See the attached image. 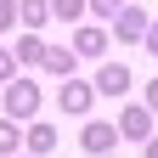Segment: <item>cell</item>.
<instances>
[{"mask_svg":"<svg viewBox=\"0 0 158 158\" xmlns=\"http://www.w3.org/2000/svg\"><path fill=\"white\" fill-rule=\"evenodd\" d=\"M11 73H17V56H11V51H0V79H6V85H11Z\"/></svg>","mask_w":158,"mask_h":158,"instance_id":"obj_16","label":"cell"},{"mask_svg":"<svg viewBox=\"0 0 158 158\" xmlns=\"http://www.w3.org/2000/svg\"><path fill=\"white\" fill-rule=\"evenodd\" d=\"M147 23H152V17H147L141 6H130V0H124V6H118V17H113V34H118V45H141Z\"/></svg>","mask_w":158,"mask_h":158,"instance_id":"obj_3","label":"cell"},{"mask_svg":"<svg viewBox=\"0 0 158 158\" xmlns=\"http://www.w3.org/2000/svg\"><path fill=\"white\" fill-rule=\"evenodd\" d=\"M118 141H147V135H152V113L141 107V102H130V107H118Z\"/></svg>","mask_w":158,"mask_h":158,"instance_id":"obj_4","label":"cell"},{"mask_svg":"<svg viewBox=\"0 0 158 158\" xmlns=\"http://www.w3.org/2000/svg\"><path fill=\"white\" fill-rule=\"evenodd\" d=\"M130 85H135V73H130L124 62H102V68H96V79H90L96 96H130Z\"/></svg>","mask_w":158,"mask_h":158,"instance_id":"obj_2","label":"cell"},{"mask_svg":"<svg viewBox=\"0 0 158 158\" xmlns=\"http://www.w3.org/2000/svg\"><path fill=\"white\" fill-rule=\"evenodd\" d=\"M141 45H147V51L158 56V23H147V34H141Z\"/></svg>","mask_w":158,"mask_h":158,"instance_id":"obj_18","label":"cell"},{"mask_svg":"<svg viewBox=\"0 0 158 158\" xmlns=\"http://www.w3.org/2000/svg\"><path fill=\"white\" fill-rule=\"evenodd\" d=\"M73 62H79V56H73L68 45H45V56H40V68L56 73V79H68V73H73Z\"/></svg>","mask_w":158,"mask_h":158,"instance_id":"obj_9","label":"cell"},{"mask_svg":"<svg viewBox=\"0 0 158 158\" xmlns=\"http://www.w3.org/2000/svg\"><path fill=\"white\" fill-rule=\"evenodd\" d=\"M11 158H34V152H11Z\"/></svg>","mask_w":158,"mask_h":158,"instance_id":"obj_20","label":"cell"},{"mask_svg":"<svg viewBox=\"0 0 158 158\" xmlns=\"http://www.w3.org/2000/svg\"><path fill=\"white\" fill-rule=\"evenodd\" d=\"M40 102H45V96H40V85H34V79H11V85H6V118H11V124H23V118L34 124Z\"/></svg>","mask_w":158,"mask_h":158,"instance_id":"obj_1","label":"cell"},{"mask_svg":"<svg viewBox=\"0 0 158 158\" xmlns=\"http://www.w3.org/2000/svg\"><path fill=\"white\" fill-rule=\"evenodd\" d=\"M141 107H147V113L158 118V79H152V85H147V102H141Z\"/></svg>","mask_w":158,"mask_h":158,"instance_id":"obj_17","label":"cell"},{"mask_svg":"<svg viewBox=\"0 0 158 158\" xmlns=\"http://www.w3.org/2000/svg\"><path fill=\"white\" fill-rule=\"evenodd\" d=\"M11 23H17V0H0V34H6Z\"/></svg>","mask_w":158,"mask_h":158,"instance_id":"obj_15","label":"cell"},{"mask_svg":"<svg viewBox=\"0 0 158 158\" xmlns=\"http://www.w3.org/2000/svg\"><path fill=\"white\" fill-rule=\"evenodd\" d=\"M11 56H17V62H28V68H34L40 56H45V40H40V34H17V51H11Z\"/></svg>","mask_w":158,"mask_h":158,"instance_id":"obj_11","label":"cell"},{"mask_svg":"<svg viewBox=\"0 0 158 158\" xmlns=\"http://www.w3.org/2000/svg\"><path fill=\"white\" fill-rule=\"evenodd\" d=\"M23 152V124H11V118H0V158Z\"/></svg>","mask_w":158,"mask_h":158,"instance_id":"obj_12","label":"cell"},{"mask_svg":"<svg viewBox=\"0 0 158 158\" xmlns=\"http://www.w3.org/2000/svg\"><path fill=\"white\" fill-rule=\"evenodd\" d=\"M17 23H28V34H40L51 23V0H17Z\"/></svg>","mask_w":158,"mask_h":158,"instance_id":"obj_8","label":"cell"},{"mask_svg":"<svg viewBox=\"0 0 158 158\" xmlns=\"http://www.w3.org/2000/svg\"><path fill=\"white\" fill-rule=\"evenodd\" d=\"M141 158H158V135H147V141H141Z\"/></svg>","mask_w":158,"mask_h":158,"instance_id":"obj_19","label":"cell"},{"mask_svg":"<svg viewBox=\"0 0 158 158\" xmlns=\"http://www.w3.org/2000/svg\"><path fill=\"white\" fill-rule=\"evenodd\" d=\"M79 147H85L90 158H107V152L118 147V130L107 124V118H90V124H85V130H79Z\"/></svg>","mask_w":158,"mask_h":158,"instance_id":"obj_6","label":"cell"},{"mask_svg":"<svg viewBox=\"0 0 158 158\" xmlns=\"http://www.w3.org/2000/svg\"><path fill=\"white\" fill-rule=\"evenodd\" d=\"M68 51H73V56H90V62H96V56L107 51V28H102V23H73Z\"/></svg>","mask_w":158,"mask_h":158,"instance_id":"obj_7","label":"cell"},{"mask_svg":"<svg viewBox=\"0 0 158 158\" xmlns=\"http://www.w3.org/2000/svg\"><path fill=\"white\" fill-rule=\"evenodd\" d=\"M56 107H62L68 118H73V113H90V107H96L90 79H62V90H56Z\"/></svg>","mask_w":158,"mask_h":158,"instance_id":"obj_5","label":"cell"},{"mask_svg":"<svg viewBox=\"0 0 158 158\" xmlns=\"http://www.w3.org/2000/svg\"><path fill=\"white\" fill-rule=\"evenodd\" d=\"M85 6H90L96 17H107V23H113V17H118V6H124V0H85Z\"/></svg>","mask_w":158,"mask_h":158,"instance_id":"obj_14","label":"cell"},{"mask_svg":"<svg viewBox=\"0 0 158 158\" xmlns=\"http://www.w3.org/2000/svg\"><path fill=\"white\" fill-rule=\"evenodd\" d=\"M28 152H34V158L56 152V130H51V124H28Z\"/></svg>","mask_w":158,"mask_h":158,"instance_id":"obj_10","label":"cell"},{"mask_svg":"<svg viewBox=\"0 0 158 158\" xmlns=\"http://www.w3.org/2000/svg\"><path fill=\"white\" fill-rule=\"evenodd\" d=\"M51 17L56 23H79L85 17V0H51Z\"/></svg>","mask_w":158,"mask_h":158,"instance_id":"obj_13","label":"cell"}]
</instances>
